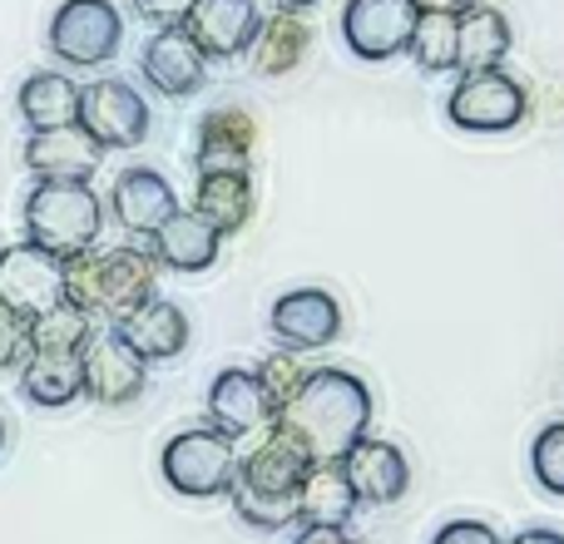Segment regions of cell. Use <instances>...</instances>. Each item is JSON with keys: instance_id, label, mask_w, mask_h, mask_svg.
<instances>
[{"instance_id": "1", "label": "cell", "mask_w": 564, "mask_h": 544, "mask_svg": "<svg viewBox=\"0 0 564 544\" xmlns=\"http://www.w3.org/2000/svg\"><path fill=\"white\" fill-rule=\"evenodd\" d=\"M371 387L347 367H312L288 396L273 426L302 440L312 460H347L361 436H371Z\"/></svg>"}, {"instance_id": "2", "label": "cell", "mask_w": 564, "mask_h": 544, "mask_svg": "<svg viewBox=\"0 0 564 544\" xmlns=\"http://www.w3.org/2000/svg\"><path fill=\"white\" fill-rule=\"evenodd\" d=\"M317 466V460L302 450V440H292L288 431L268 426L258 436V446L248 456H238V476H234V515L243 520L248 530H263V535H278V530L297 525V486L302 476Z\"/></svg>"}, {"instance_id": "3", "label": "cell", "mask_w": 564, "mask_h": 544, "mask_svg": "<svg viewBox=\"0 0 564 544\" xmlns=\"http://www.w3.org/2000/svg\"><path fill=\"white\" fill-rule=\"evenodd\" d=\"M25 233L35 248L75 263V258L95 253L99 233H105V204L85 178H35L25 198Z\"/></svg>"}, {"instance_id": "4", "label": "cell", "mask_w": 564, "mask_h": 544, "mask_svg": "<svg viewBox=\"0 0 564 544\" xmlns=\"http://www.w3.org/2000/svg\"><path fill=\"white\" fill-rule=\"evenodd\" d=\"M159 263L144 248H95V253L69 263V302L85 307L89 317L105 312L109 322L134 312L139 302L154 297Z\"/></svg>"}, {"instance_id": "5", "label": "cell", "mask_w": 564, "mask_h": 544, "mask_svg": "<svg viewBox=\"0 0 564 544\" xmlns=\"http://www.w3.org/2000/svg\"><path fill=\"white\" fill-rule=\"evenodd\" d=\"M159 470H164L169 490L188 500H218L234 490L238 476V440H228L224 431L214 426H194L169 436L164 456H159Z\"/></svg>"}, {"instance_id": "6", "label": "cell", "mask_w": 564, "mask_h": 544, "mask_svg": "<svg viewBox=\"0 0 564 544\" xmlns=\"http://www.w3.org/2000/svg\"><path fill=\"white\" fill-rule=\"evenodd\" d=\"M50 55L69 69H99L124 45V15L115 0H59L50 15Z\"/></svg>"}, {"instance_id": "7", "label": "cell", "mask_w": 564, "mask_h": 544, "mask_svg": "<svg viewBox=\"0 0 564 544\" xmlns=\"http://www.w3.org/2000/svg\"><path fill=\"white\" fill-rule=\"evenodd\" d=\"M446 119L466 134H510L530 119V89L506 69L460 75L446 99Z\"/></svg>"}, {"instance_id": "8", "label": "cell", "mask_w": 564, "mask_h": 544, "mask_svg": "<svg viewBox=\"0 0 564 544\" xmlns=\"http://www.w3.org/2000/svg\"><path fill=\"white\" fill-rule=\"evenodd\" d=\"M69 297V263L45 248L10 243L0 248V307H10L20 322H35L40 312L59 307Z\"/></svg>"}, {"instance_id": "9", "label": "cell", "mask_w": 564, "mask_h": 544, "mask_svg": "<svg viewBox=\"0 0 564 544\" xmlns=\"http://www.w3.org/2000/svg\"><path fill=\"white\" fill-rule=\"evenodd\" d=\"M149 99L139 95L129 79H95L79 89V129L95 139L99 149H139L149 139Z\"/></svg>"}, {"instance_id": "10", "label": "cell", "mask_w": 564, "mask_h": 544, "mask_svg": "<svg viewBox=\"0 0 564 544\" xmlns=\"http://www.w3.org/2000/svg\"><path fill=\"white\" fill-rule=\"evenodd\" d=\"M411 25H416L411 0H347L341 6V40L367 65H387V59L406 55Z\"/></svg>"}, {"instance_id": "11", "label": "cell", "mask_w": 564, "mask_h": 544, "mask_svg": "<svg viewBox=\"0 0 564 544\" xmlns=\"http://www.w3.org/2000/svg\"><path fill=\"white\" fill-rule=\"evenodd\" d=\"M268 331L282 351H322L341 337V302L327 287H292L268 312Z\"/></svg>"}, {"instance_id": "12", "label": "cell", "mask_w": 564, "mask_h": 544, "mask_svg": "<svg viewBox=\"0 0 564 544\" xmlns=\"http://www.w3.org/2000/svg\"><path fill=\"white\" fill-rule=\"evenodd\" d=\"M208 426L224 431L228 440L243 436H263L278 421V406L268 396V387L258 381L253 367H224L214 381H208Z\"/></svg>"}, {"instance_id": "13", "label": "cell", "mask_w": 564, "mask_h": 544, "mask_svg": "<svg viewBox=\"0 0 564 544\" xmlns=\"http://www.w3.org/2000/svg\"><path fill=\"white\" fill-rule=\"evenodd\" d=\"M139 75L164 99H194L208 85V55L194 45L184 25H164L139 50Z\"/></svg>"}, {"instance_id": "14", "label": "cell", "mask_w": 564, "mask_h": 544, "mask_svg": "<svg viewBox=\"0 0 564 544\" xmlns=\"http://www.w3.org/2000/svg\"><path fill=\"white\" fill-rule=\"evenodd\" d=\"M109 331H115L119 341H124L134 357L144 361H174L188 351V337H194V327H188V312L178 307V302L169 297H149L139 302L134 312H124V317L109 322Z\"/></svg>"}, {"instance_id": "15", "label": "cell", "mask_w": 564, "mask_h": 544, "mask_svg": "<svg viewBox=\"0 0 564 544\" xmlns=\"http://www.w3.org/2000/svg\"><path fill=\"white\" fill-rule=\"evenodd\" d=\"M79 361H85V396L99 401V406H129V401L144 396L149 361L134 357L115 331L89 337V347L79 351Z\"/></svg>"}, {"instance_id": "16", "label": "cell", "mask_w": 564, "mask_h": 544, "mask_svg": "<svg viewBox=\"0 0 564 544\" xmlns=\"http://www.w3.org/2000/svg\"><path fill=\"white\" fill-rule=\"evenodd\" d=\"M347 476H351V490H357L361 505L371 510H387V505H401L411 490V460L401 446L381 436H361L357 446L347 450Z\"/></svg>"}, {"instance_id": "17", "label": "cell", "mask_w": 564, "mask_h": 544, "mask_svg": "<svg viewBox=\"0 0 564 544\" xmlns=\"http://www.w3.org/2000/svg\"><path fill=\"white\" fill-rule=\"evenodd\" d=\"M194 164L198 174H253V149H258V124L248 109H208L198 119L194 134Z\"/></svg>"}, {"instance_id": "18", "label": "cell", "mask_w": 564, "mask_h": 544, "mask_svg": "<svg viewBox=\"0 0 564 544\" xmlns=\"http://www.w3.org/2000/svg\"><path fill=\"white\" fill-rule=\"evenodd\" d=\"M109 208H115V224L124 228V233L154 238L159 228L178 214V194L159 168L134 164L115 178V188H109Z\"/></svg>"}, {"instance_id": "19", "label": "cell", "mask_w": 564, "mask_h": 544, "mask_svg": "<svg viewBox=\"0 0 564 544\" xmlns=\"http://www.w3.org/2000/svg\"><path fill=\"white\" fill-rule=\"evenodd\" d=\"M258 25H263V10L258 0H194L184 30L194 35V45L208 59H238L248 55Z\"/></svg>"}, {"instance_id": "20", "label": "cell", "mask_w": 564, "mask_h": 544, "mask_svg": "<svg viewBox=\"0 0 564 544\" xmlns=\"http://www.w3.org/2000/svg\"><path fill=\"white\" fill-rule=\"evenodd\" d=\"M25 164L35 178H95V168L105 164V149L85 134L79 124L59 129H30L25 139Z\"/></svg>"}, {"instance_id": "21", "label": "cell", "mask_w": 564, "mask_h": 544, "mask_svg": "<svg viewBox=\"0 0 564 544\" xmlns=\"http://www.w3.org/2000/svg\"><path fill=\"white\" fill-rule=\"evenodd\" d=\"M510 50H516V30H510L506 10L476 0L470 10H460L456 15V75L506 69Z\"/></svg>"}, {"instance_id": "22", "label": "cell", "mask_w": 564, "mask_h": 544, "mask_svg": "<svg viewBox=\"0 0 564 544\" xmlns=\"http://www.w3.org/2000/svg\"><path fill=\"white\" fill-rule=\"evenodd\" d=\"M149 253H154L159 268L169 272H208L224 253V233H218L208 218H198L194 208H178L154 238H149Z\"/></svg>"}, {"instance_id": "23", "label": "cell", "mask_w": 564, "mask_h": 544, "mask_svg": "<svg viewBox=\"0 0 564 544\" xmlns=\"http://www.w3.org/2000/svg\"><path fill=\"white\" fill-rule=\"evenodd\" d=\"M361 500L351 490V476L341 460H317L297 486V525H337L351 530Z\"/></svg>"}, {"instance_id": "24", "label": "cell", "mask_w": 564, "mask_h": 544, "mask_svg": "<svg viewBox=\"0 0 564 544\" xmlns=\"http://www.w3.org/2000/svg\"><path fill=\"white\" fill-rule=\"evenodd\" d=\"M20 396L45 411L79 401L85 396V361H79V351H30L20 361Z\"/></svg>"}, {"instance_id": "25", "label": "cell", "mask_w": 564, "mask_h": 544, "mask_svg": "<svg viewBox=\"0 0 564 544\" xmlns=\"http://www.w3.org/2000/svg\"><path fill=\"white\" fill-rule=\"evenodd\" d=\"M79 89L69 75L59 69H35L20 79L15 89V109L30 129H59V124H79Z\"/></svg>"}, {"instance_id": "26", "label": "cell", "mask_w": 564, "mask_h": 544, "mask_svg": "<svg viewBox=\"0 0 564 544\" xmlns=\"http://www.w3.org/2000/svg\"><path fill=\"white\" fill-rule=\"evenodd\" d=\"M307 45H312L307 20H302L297 10H273V15H263V25H258L253 45H248V59H253L258 75L278 79V75H292V69L307 59Z\"/></svg>"}, {"instance_id": "27", "label": "cell", "mask_w": 564, "mask_h": 544, "mask_svg": "<svg viewBox=\"0 0 564 544\" xmlns=\"http://www.w3.org/2000/svg\"><path fill=\"white\" fill-rule=\"evenodd\" d=\"M194 214L208 218L224 238L243 233L253 218V174H198Z\"/></svg>"}, {"instance_id": "28", "label": "cell", "mask_w": 564, "mask_h": 544, "mask_svg": "<svg viewBox=\"0 0 564 544\" xmlns=\"http://www.w3.org/2000/svg\"><path fill=\"white\" fill-rule=\"evenodd\" d=\"M25 337H30V351H85L89 337H95V317L65 297L59 307L25 322Z\"/></svg>"}, {"instance_id": "29", "label": "cell", "mask_w": 564, "mask_h": 544, "mask_svg": "<svg viewBox=\"0 0 564 544\" xmlns=\"http://www.w3.org/2000/svg\"><path fill=\"white\" fill-rule=\"evenodd\" d=\"M406 55L416 59V69H426V75H456V15L416 10Z\"/></svg>"}, {"instance_id": "30", "label": "cell", "mask_w": 564, "mask_h": 544, "mask_svg": "<svg viewBox=\"0 0 564 544\" xmlns=\"http://www.w3.org/2000/svg\"><path fill=\"white\" fill-rule=\"evenodd\" d=\"M530 476L545 496L564 500V416L560 421H545L530 440Z\"/></svg>"}, {"instance_id": "31", "label": "cell", "mask_w": 564, "mask_h": 544, "mask_svg": "<svg viewBox=\"0 0 564 544\" xmlns=\"http://www.w3.org/2000/svg\"><path fill=\"white\" fill-rule=\"evenodd\" d=\"M258 381L268 387V396H273V406L282 411L288 406V396L302 387V377H307V367L297 361V351H268L263 361H258Z\"/></svg>"}, {"instance_id": "32", "label": "cell", "mask_w": 564, "mask_h": 544, "mask_svg": "<svg viewBox=\"0 0 564 544\" xmlns=\"http://www.w3.org/2000/svg\"><path fill=\"white\" fill-rule=\"evenodd\" d=\"M431 544H506V535H500L490 520H470V515H460V520H446V525L431 535Z\"/></svg>"}, {"instance_id": "33", "label": "cell", "mask_w": 564, "mask_h": 544, "mask_svg": "<svg viewBox=\"0 0 564 544\" xmlns=\"http://www.w3.org/2000/svg\"><path fill=\"white\" fill-rule=\"evenodd\" d=\"M30 357V337H25V322L15 317L10 307H0V371L20 367Z\"/></svg>"}, {"instance_id": "34", "label": "cell", "mask_w": 564, "mask_h": 544, "mask_svg": "<svg viewBox=\"0 0 564 544\" xmlns=\"http://www.w3.org/2000/svg\"><path fill=\"white\" fill-rule=\"evenodd\" d=\"M188 10H194V0H134V15H139V20H149L154 30H164V25H184Z\"/></svg>"}, {"instance_id": "35", "label": "cell", "mask_w": 564, "mask_h": 544, "mask_svg": "<svg viewBox=\"0 0 564 544\" xmlns=\"http://www.w3.org/2000/svg\"><path fill=\"white\" fill-rule=\"evenodd\" d=\"M292 544H357L351 530H337V525H297Z\"/></svg>"}, {"instance_id": "36", "label": "cell", "mask_w": 564, "mask_h": 544, "mask_svg": "<svg viewBox=\"0 0 564 544\" xmlns=\"http://www.w3.org/2000/svg\"><path fill=\"white\" fill-rule=\"evenodd\" d=\"M506 544H564V530H555V525H530V530H520V535L506 540Z\"/></svg>"}, {"instance_id": "37", "label": "cell", "mask_w": 564, "mask_h": 544, "mask_svg": "<svg viewBox=\"0 0 564 544\" xmlns=\"http://www.w3.org/2000/svg\"><path fill=\"white\" fill-rule=\"evenodd\" d=\"M416 10H441V15H460V10H470L476 0H411Z\"/></svg>"}, {"instance_id": "38", "label": "cell", "mask_w": 564, "mask_h": 544, "mask_svg": "<svg viewBox=\"0 0 564 544\" xmlns=\"http://www.w3.org/2000/svg\"><path fill=\"white\" fill-rule=\"evenodd\" d=\"M312 6H322V0H278V10H297V15L302 10H312Z\"/></svg>"}, {"instance_id": "39", "label": "cell", "mask_w": 564, "mask_h": 544, "mask_svg": "<svg viewBox=\"0 0 564 544\" xmlns=\"http://www.w3.org/2000/svg\"><path fill=\"white\" fill-rule=\"evenodd\" d=\"M0 446H6V421H0Z\"/></svg>"}]
</instances>
